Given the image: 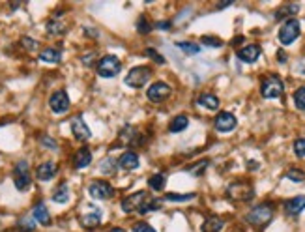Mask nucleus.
<instances>
[{
  "instance_id": "1",
  "label": "nucleus",
  "mask_w": 305,
  "mask_h": 232,
  "mask_svg": "<svg viewBox=\"0 0 305 232\" xmlns=\"http://www.w3.org/2000/svg\"><path fill=\"white\" fill-rule=\"evenodd\" d=\"M299 34H301V24H299V21L296 17H290L283 23L277 38H279V43H281V45L287 47V45H292L294 41L299 38Z\"/></svg>"
},
{
  "instance_id": "2",
  "label": "nucleus",
  "mask_w": 305,
  "mask_h": 232,
  "mask_svg": "<svg viewBox=\"0 0 305 232\" xmlns=\"http://www.w3.org/2000/svg\"><path fill=\"white\" fill-rule=\"evenodd\" d=\"M245 219H247V223H251L253 226H266L271 219H273V204L264 202V204L255 206V208L247 214Z\"/></svg>"
},
{
  "instance_id": "3",
  "label": "nucleus",
  "mask_w": 305,
  "mask_h": 232,
  "mask_svg": "<svg viewBox=\"0 0 305 232\" xmlns=\"http://www.w3.org/2000/svg\"><path fill=\"white\" fill-rule=\"evenodd\" d=\"M96 70H98L99 77H103V79H113V77L118 75L122 70L120 58L116 56V54H105V56L98 62Z\"/></svg>"
},
{
  "instance_id": "4",
  "label": "nucleus",
  "mask_w": 305,
  "mask_h": 232,
  "mask_svg": "<svg viewBox=\"0 0 305 232\" xmlns=\"http://www.w3.org/2000/svg\"><path fill=\"white\" fill-rule=\"evenodd\" d=\"M283 92H285V82L281 81L279 75H268L260 84V94L264 99L281 98Z\"/></svg>"
},
{
  "instance_id": "5",
  "label": "nucleus",
  "mask_w": 305,
  "mask_h": 232,
  "mask_svg": "<svg viewBox=\"0 0 305 232\" xmlns=\"http://www.w3.org/2000/svg\"><path fill=\"white\" fill-rule=\"evenodd\" d=\"M253 186L249 182H234V184L227 187V197L236 200V202H247V200L253 198Z\"/></svg>"
},
{
  "instance_id": "6",
  "label": "nucleus",
  "mask_w": 305,
  "mask_h": 232,
  "mask_svg": "<svg viewBox=\"0 0 305 232\" xmlns=\"http://www.w3.org/2000/svg\"><path fill=\"white\" fill-rule=\"evenodd\" d=\"M150 77H152V70H150L148 66H137V68L129 70L124 82L129 88H143L150 81Z\"/></svg>"
},
{
  "instance_id": "7",
  "label": "nucleus",
  "mask_w": 305,
  "mask_h": 232,
  "mask_svg": "<svg viewBox=\"0 0 305 232\" xmlns=\"http://www.w3.org/2000/svg\"><path fill=\"white\" fill-rule=\"evenodd\" d=\"M150 193L148 191H135L131 193L129 197H126L124 200H122V210L126 212V214H133V212H138V210L143 208L144 204L150 200Z\"/></svg>"
},
{
  "instance_id": "8",
  "label": "nucleus",
  "mask_w": 305,
  "mask_h": 232,
  "mask_svg": "<svg viewBox=\"0 0 305 232\" xmlns=\"http://www.w3.org/2000/svg\"><path fill=\"white\" fill-rule=\"evenodd\" d=\"M13 184L17 187L19 191H26L32 184V178H30L29 172V161H19L13 168Z\"/></svg>"
},
{
  "instance_id": "9",
  "label": "nucleus",
  "mask_w": 305,
  "mask_h": 232,
  "mask_svg": "<svg viewBox=\"0 0 305 232\" xmlns=\"http://www.w3.org/2000/svg\"><path fill=\"white\" fill-rule=\"evenodd\" d=\"M88 195L96 200H107L115 195V189L110 186L109 182L105 180H94L90 182V186H88Z\"/></svg>"
},
{
  "instance_id": "10",
  "label": "nucleus",
  "mask_w": 305,
  "mask_h": 232,
  "mask_svg": "<svg viewBox=\"0 0 305 232\" xmlns=\"http://www.w3.org/2000/svg\"><path fill=\"white\" fill-rule=\"evenodd\" d=\"M173 94V88L169 86L167 82L163 81H157L154 82L152 86L146 90V96H148L150 101H154V103H161V101H165V99L169 98Z\"/></svg>"
},
{
  "instance_id": "11",
  "label": "nucleus",
  "mask_w": 305,
  "mask_h": 232,
  "mask_svg": "<svg viewBox=\"0 0 305 232\" xmlns=\"http://www.w3.org/2000/svg\"><path fill=\"white\" fill-rule=\"evenodd\" d=\"M69 105L71 103H69V96L66 94V90H57V92L49 98V107H51V110L52 112H57V114L68 112Z\"/></svg>"
},
{
  "instance_id": "12",
  "label": "nucleus",
  "mask_w": 305,
  "mask_h": 232,
  "mask_svg": "<svg viewBox=\"0 0 305 232\" xmlns=\"http://www.w3.org/2000/svg\"><path fill=\"white\" fill-rule=\"evenodd\" d=\"M236 124H238L236 116L232 114V112H227V110L219 112V114L215 116V120H213L215 129L221 131V133H229V131H232V129L236 128Z\"/></svg>"
},
{
  "instance_id": "13",
  "label": "nucleus",
  "mask_w": 305,
  "mask_h": 232,
  "mask_svg": "<svg viewBox=\"0 0 305 232\" xmlns=\"http://www.w3.org/2000/svg\"><path fill=\"white\" fill-rule=\"evenodd\" d=\"M71 133H73V137L77 140H88L90 137H92L90 128L85 124V120H82L81 114H77V116L71 118Z\"/></svg>"
},
{
  "instance_id": "14",
  "label": "nucleus",
  "mask_w": 305,
  "mask_h": 232,
  "mask_svg": "<svg viewBox=\"0 0 305 232\" xmlns=\"http://www.w3.org/2000/svg\"><path fill=\"white\" fill-rule=\"evenodd\" d=\"M58 172V165L54 161H43L36 168V178L40 182H49L52 180Z\"/></svg>"
},
{
  "instance_id": "15",
  "label": "nucleus",
  "mask_w": 305,
  "mask_h": 232,
  "mask_svg": "<svg viewBox=\"0 0 305 232\" xmlns=\"http://www.w3.org/2000/svg\"><path fill=\"white\" fill-rule=\"evenodd\" d=\"M260 54H262V49H260V45H257V43L242 47V49L238 51V58H240L242 62H245V64H253V62H257V60L260 58Z\"/></svg>"
},
{
  "instance_id": "16",
  "label": "nucleus",
  "mask_w": 305,
  "mask_h": 232,
  "mask_svg": "<svg viewBox=\"0 0 305 232\" xmlns=\"http://www.w3.org/2000/svg\"><path fill=\"white\" fill-rule=\"evenodd\" d=\"M283 208H285L287 215H290V217L299 215L305 210V195H298V197L288 198L287 202L283 204Z\"/></svg>"
},
{
  "instance_id": "17",
  "label": "nucleus",
  "mask_w": 305,
  "mask_h": 232,
  "mask_svg": "<svg viewBox=\"0 0 305 232\" xmlns=\"http://www.w3.org/2000/svg\"><path fill=\"white\" fill-rule=\"evenodd\" d=\"M116 161H118V167L124 168V170H135V168H138V165H141V159H138L137 152H133V150L124 152Z\"/></svg>"
},
{
  "instance_id": "18",
  "label": "nucleus",
  "mask_w": 305,
  "mask_h": 232,
  "mask_svg": "<svg viewBox=\"0 0 305 232\" xmlns=\"http://www.w3.org/2000/svg\"><path fill=\"white\" fill-rule=\"evenodd\" d=\"M92 163V152L88 148H79L77 154L73 156V167L75 168H87Z\"/></svg>"
},
{
  "instance_id": "19",
  "label": "nucleus",
  "mask_w": 305,
  "mask_h": 232,
  "mask_svg": "<svg viewBox=\"0 0 305 232\" xmlns=\"http://www.w3.org/2000/svg\"><path fill=\"white\" fill-rule=\"evenodd\" d=\"M32 215H34V219L38 221V223H41V225H45V226L51 225V215H49V210H47V206L43 202L36 204L34 210H32Z\"/></svg>"
},
{
  "instance_id": "20",
  "label": "nucleus",
  "mask_w": 305,
  "mask_h": 232,
  "mask_svg": "<svg viewBox=\"0 0 305 232\" xmlns=\"http://www.w3.org/2000/svg\"><path fill=\"white\" fill-rule=\"evenodd\" d=\"M62 58V52L60 49H54V47H47L40 52V60L41 62H49V64H58Z\"/></svg>"
},
{
  "instance_id": "21",
  "label": "nucleus",
  "mask_w": 305,
  "mask_h": 232,
  "mask_svg": "<svg viewBox=\"0 0 305 232\" xmlns=\"http://www.w3.org/2000/svg\"><path fill=\"white\" fill-rule=\"evenodd\" d=\"M187 126H189V118L184 114L180 116H174L173 120H171V124H169V131L171 133H182L184 129H187Z\"/></svg>"
},
{
  "instance_id": "22",
  "label": "nucleus",
  "mask_w": 305,
  "mask_h": 232,
  "mask_svg": "<svg viewBox=\"0 0 305 232\" xmlns=\"http://www.w3.org/2000/svg\"><path fill=\"white\" fill-rule=\"evenodd\" d=\"M197 103L201 105V107H204V109H208V110H217L219 109V98L217 96H213V94H202V96H199Z\"/></svg>"
},
{
  "instance_id": "23",
  "label": "nucleus",
  "mask_w": 305,
  "mask_h": 232,
  "mask_svg": "<svg viewBox=\"0 0 305 232\" xmlns=\"http://www.w3.org/2000/svg\"><path fill=\"white\" fill-rule=\"evenodd\" d=\"M223 219L221 217H217V215H212V217H208L204 223H202V232H219L221 228H223Z\"/></svg>"
},
{
  "instance_id": "24",
  "label": "nucleus",
  "mask_w": 305,
  "mask_h": 232,
  "mask_svg": "<svg viewBox=\"0 0 305 232\" xmlns=\"http://www.w3.org/2000/svg\"><path fill=\"white\" fill-rule=\"evenodd\" d=\"M52 200L57 204H66L69 200V187L68 184H60V186L52 191Z\"/></svg>"
},
{
  "instance_id": "25",
  "label": "nucleus",
  "mask_w": 305,
  "mask_h": 232,
  "mask_svg": "<svg viewBox=\"0 0 305 232\" xmlns=\"http://www.w3.org/2000/svg\"><path fill=\"white\" fill-rule=\"evenodd\" d=\"M148 186L150 189H154V191H163L165 186H167V176H165V174H154V176H150Z\"/></svg>"
},
{
  "instance_id": "26",
  "label": "nucleus",
  "mask_w": 305,
  "mask_h": 232,
  "mask_svg": "<svg viewBox=\"0 0 305 232\" xmlns=\"http://www.w3.org/2000/svg\"><path fill=\"white\" fill-rule=\"evenodd\" d=\"M101 223V212H94V214L82 215L81 217V225L85 228H96Z\"/></svg>"
},
{
  "instance_id": "27",
  "label": "nucleus",
  "mask_w": 305,
  "mask_h": 232,
  "mask_svg": "<svg viewBox=\"0 0 305 232\" xmlns=\"http://www.w3.org/2000/svg\"><path fill=\"white\" fill-rule=\"evenodd\" d=\"M66 24L62 21H58V19H51L49 23H47V34L49 36H62L66 32Z\"/></svg>"
},
{
  "instance_id": "28",
  "label": "nucleus",
  "mask_w": 305,
  "mask_h": 232,
  "mask_svg": "<svg viewBox=\"0 0 305 232\" xmlns=\"http://www.w3.org/2000/svg\"><path fill=\"white\" fill-rule=\"evenodd\" d=\"M197 197V193H167L165 195V200H169V202H187V200H193V198Z\"/></svg>"
},
{
  "instance_id": "29",
  "label": "nucleus",
  "mask_w": 305,
  "mask_h": 232,
  "mask_svg": "<svg viewBox=\"0 0 305 232\" xmlns=\"http://www.w3.org/2000/svg\"><path fill=\"white\" fill-rule=\"evenodd\" d=\"M116 167H118V161H116L115 157H105L103 161L99 163V170L103 174H115L116 172Z\"/></svg>"
},
{
  "instance_id": "30",
  "label": "nucleus",
  "mask_w": 305,
  "mask_h": 232,
  "mask_svg": "<svg viewBox=\"0 0 305 232\" xmlns=\"http://www.w3.org/2000/svg\"><path fill=\"white\" fill-rule=\"evenodd\" d=\"M285 178H288L290 182H296V184H303V182H305V172H303V170H299V168H290V170H287Z\"/></svg>"
},
{
  "instance_id": "31",
  "label": "nucleus",
  "mask_w": 305,
  "mask_h": 232,
  "mask_svg": "<svg viewBox=\"0 0 305 232\" xmlns=\"http://www.w3.org/2000/svg\"><path fill=\"white\" fill-rule=\"evenodd\" d=\"M135 137H137V131H135V128H131V126H126V128L122 129L120 140L124 142V144H129V142H133V140H135Z\"/></svg>"
},
{
  "instance_id": "32",
  "label": "nucleus",
  "mask_w": 305,
  "mask_h": 232,
  "mask_svg": "<svg viewBox=\"0 0 305 232\" xmlns=\"http://www.w3.org/2000/svg\"><path fill=\"white\" fill-rule=\"evenodd\" d=\"M294 105L298 110H305V86H299L294 92Z\"/></svg>"
},
{
  "instance_id": "33",
  "label": "nucleus",
  "mask_w": 305,
  "mask_h": 232,
  "mask_svg": "<svg viewBox=\"0 0 305 232\" xmlns=\"http://www.w3.org/2000/svg\"><path fill=\"white\" fill-rule=\"evenodd\" d=\"M176 45H178V49H182L185 54H199V51H201V47L197 45V43H191V41H178Z\"/></svg>"
},
{
  "instance_id": "34",
  "label": "nucleus",
  "mask_w": 305,
  "mask_h": 232,
  "mask_svg": "<svg viewBox=\"0 0 305 232\" xmlns=\"http://www.w3.org/2000/svg\"><path fill=\"white\" fill-rule=\"evenodd\" d=\"M137 32L138 34H150L152 32V24H150V21L144 15H141L137 19Z\"/></svg>"
},
{
  "instance_id": "35",
  "label": "nucleus",
  "mask_w": 305,
  "mask_h": 232,
  "mask_svg": "<svg viewBox=\"0 0 305 232\" xmlns=\"http://www.w3.org/2000/svg\"><path fill=\"white\" fill-rule=\"evenodd\" d=\"M201 43H204L206 47H213V49L223 47V40H219V38H215V36H202Z\"/></svg>"
},
{
  "instance_id": "36",
  "label": "nucleus",
  "mask_w": 305,
  "mask_h": 232,
  "mask_svg": "<svg viewBox=\"0 0 305 232\" xmlns=\"http://www.w3.org/2000/svg\"><path fill=\"white\" fill-rule=\"evenodd\" d=\"M298 10H299L298 4H288V6H285L283 10H279V12H277L275 17H277V19H283L285 15H294V13L298 12Z\"/></svg>"
},
{
  "instance_id": "37",
  "label": "nucleus",
  "mask_w": 305,
  "mask_h": 232,
  "mask_svg": "<svg viewBox=\"0 0 305 232\" xmlns=\"http://www.w3.org/2000/svg\"><path fill=\"white\" fill-rule=\"evenodd\" d=\"M208 165H210V161H208V159H204V161H199V165H197V167H187V172L197 174V176H199V174H202L204 170H206Z\"/></svg>"
},
{
  "instance_id": "38",
  "label": "nucleus",
  "mask_w": 305,
  "mask_h": 232,
  "mask_svg": "<svg viewBox=\"0 0 305 232\" xmlns=\"http://www.w3.org/2000/svg\"><path fill=\"white\" fill-rule=\"evenodd\" d=\"M294 154L298 157H305V139L294 140Z\"/></svg>"
},
{
  "instance_id": "39",
  "label": "nucleus",
  "mask_w": 305,
  "mask_h": 232,
  "mask_svg": "<svg viewBox=\"0 0 305 232\" xmlns=\"http://www.w3.org/2000/svg\"><path fill=\"white\" fill-rule=\"evenodd\" d=\"M144 54L152 56V60H154V62H157V64H165V58H163V54H159L156 49H146V51H144Z\"/></svg>"
},
{
  "instance_id": "40",
  "label": "nucleus",
  "mask_w": 305,
  "mask_h": 232,
  "mask_svg": "<svg viewBox=\"0 0 305 232\" xmlns=\"http://www.w3.org/2000/svg\"><path fill=\"white\" fill-rule=\"evenodd\" d=\"M40 142H41V144H43V146H45V148H49V150H58L57 140L51 139V137H47V135H43V137H41Z\"/></svg>"
},
{
  "instance_id": "41",
  "label": "nucleus",
  "mask_w": 305,
  "mask_h": 232,
  "mask_svg": "<svg viewBox=\"0 0 305 232\" xmlns=\"http://www.w3.org/2000/svg\"><path fill=\"white\" fill-rule=\"evenodd\" d=\"M133 232H156L148 223H137V225H133Z\"/></svg>"
},
{
  "instance_id": "42",
  "label": "nucleus",
  "mask_w": 305,
  "mask_h": 232,
  "mask_svg": "<svg viewBox=\"0 0 305 232\" xmlns=\"http://www.w3.org/2000/svg\"><path fill=\"white\" fill-rule=\"evenodd\" d=\"M23 47L29 49V51H36L38 49V41L32 40V38H23Z\"/></svg>"
},
{
  "instance_id": "43",
  "label": "nucleus",
  "mask_w": 305,
  "mask_h": 232,
  "mask_svg": "<svg viewBox=\"0 0 305 232\" xmlns=\"http://www.w3.org/2000/svg\"><path fill=\"white\" fill-rule=\"evenodd\" d=\"M94 56H96V52H90V54H87V56H82V64L92 66V62H94Z\"/></svg>"
},
{
  "instance_id": "44",
  "label": "nucleus",
  "mask_w": 305,
  "mask_h": 232,
  "mask_svg": "<svg viewBox=\"0 0 305 232\" xmlns=\"http://www.w3.org/2000/svg\"><path fill=\"white\" fill-rule=\"evenodd\" d=\"M171 24H173L171 21H161V23H157V24H156V28H159V30H169V28H171Z\"/></svg>"
},
{
  "instance_id": "45",
  "label": "nucleus",
  "mask_w": 305,
  "mask_h": 232,
  "mask_svg": "<svg viewBox=\"0 0 305 232\" xmlns=\"http://www.w3.org/2000/svg\"><path fill=\"white\" fill-rule=\"evenodd\" d=\"M277 60H279L281 64H285V62H287V54L283 51H277Z\"/></svg>"
},
{
  "instance_id": "46",
  "label": "nucleus",
  "mask_w": 305,
  "mask_h": 232,
  "mask_svg": "<svg viewBox=\"0 0 305 232\" xmlns=\"http://www.w3.org/2000/svg\"><path fill=\"white\" fill-rule=\"evenodd\" d=\"M109 232H126L124 228H120V226H115V228H110Z\"/></svg>"
}]
</instances>
